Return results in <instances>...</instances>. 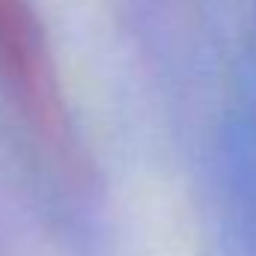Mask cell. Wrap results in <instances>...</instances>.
<instances>
[{"label": "cell", "mask_w": 256, "mask_h": 256, "mask_svg": "<svg viewBox=\"0 0 256 256\" xmlns=\"http://www.w3.org/2000/svg\"><path fill=\"white\" fill-rule=\"evenodd\" d=\"M0 78L30 128L57 155H74V134L45 30L30 0H0Z\"/></svg>", "instance_id": "obj_1"}]
</instances>
